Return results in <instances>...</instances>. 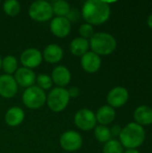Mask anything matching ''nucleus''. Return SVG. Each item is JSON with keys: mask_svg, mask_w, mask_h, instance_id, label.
Segmentation results:
<instances>
[{"mask_svg": "<svg viewBox=\"0 0 152 153\" xmlns=\"http://www.w3.org/2000/svg\"><path fill=\"white\" fill-rule=\"evenodd\" d=\"M110 6L108 2L101 0H88L82 10L83 19L91 25H100L110 17Z\"/></svg>", "mask_w": 152, "mask_h": 153, "instance_id": "1", "label": "nucleus"}, {"mask_svg": "<svg viewBox=\"0 0 152 153\" xmlns=\"http://www.w3.org/2000/svg\"><path fill=\"white\" fill-rule=\"evenodd\" d=\"M120 143L128 150L141 146L145 139V131L137 123H130L120 133Z\"/></svg>", "mask_w": 152, "mask_h": 153, "instance_id": "2", "label": "nucleus"}, {"mask_svg": "<svg viewBox=\"0 0 152 153\" xmlns=\"http://www.w3.org/2000/svg\"><path fill=\"white\" fill-rule=\"evenodd\" d=\"M90 48L99 56H108L116 48V39L107 32H97L90 39Z\"/></svg>", "mask_w": 152, "mask_h": 153, "instance_id": "3", "label": "nucleus"}, {"mask_svg": "<svg viewBox=\"0 0 152 153\" xmlns=\"http://www.w3.org/2000/svg\"><path fill=\"white\" fill-rule=\"evenodd\" d=\"M68 90L65 88L56 87L47 96V104L53 112H61L66 108L70 101Z\"/></svg>", "mask_w": 152, "mask_h": 153, "instance_id": "4", "label": "nucleus"}, {"mask_svg": "<svg viewBox=\"0 0 152 153\" xmlns=\"http://www.w3.org/2000/svg\"><path fill=\"white\" fill-rule=\"evenodd\" d=\"M22 102L25 107L30 109H39L44 106L47 101V96L43 90L38 86L27 88L22 96Z\"/></svg>", "mask_w": 152, "mask_h": 153, "instance_id": "5", "label": "nucleus"}, {"mask_svg": "<svg viewBox=\"0 0 152 153\" xmlns=\"http://www.w3.org/2000/svg\"><path fill=\"white\" fill-rule=\"evenodd\" d=\"M29 15L36 22H47L53 16L52 5L47 1H35L29 7Z\"/></svg>", "mask_w": 152, "mask_h": 153, "instance_id": "6", "label": "nucleus"}, {"mask_svg": "<svg viewBox=\"0 0 152 153\" xmlns=\"http://www.w3.org/2000/svg\"><path fill=\"white\" fill-rule=\"evenodd\" d=\"M59 142L61 147L69 152H73L80 150L83 143L82 135L78 132L73 130H69L62 134Z\"/></svg>", "mask_w": 152, "mask_h": 153, "instance_id": "7", "label": "nucleus"}, {"mask_svg": "<svg viewBox=\"0 0 152 153\" xmlns=\"http://www.w3.org/2000/svg\"><path fill=\"white\" fill-rule=\"evenodd\" d=\"M74 123L78 128L82 131H90L96 126V115L88 108L78 110L74 116Z\"/></svg>", "mask_w": 152, "mask_h": 153, "instance_id": "8", "label": "nucleus"}, {"mask_svg": "<svg viewBox=\"0 0 152 153\" xmlns=\"http://www.w3.org/2000/svg\"><path fill=\"white\" fill-rule=\"evenodd\" d=\"M21 63L23 67L33 69L38 67L43 60L42 53L35 48H30L25 49L20 56Z\"/></svg>", "mask_w": 152, "mask_h": 153, "instance_id": "9", "label": "nucleus"}, {"mask_svg": "<svg viewBox=\"0 0 152 153\" xmlns=\"http://www.w3.org/2000/svg\"><path fill=\"white\" fill-rule=\"evenodd\" d=\"M72 23L67 17H55L50 22V30L57 38H65L69 35Z\"/></svg>", "mask_w": 152, "mask_h": 153, "instance_id": "10", "label": "nucleus"}, {"mask_svg": "<svg viewBox=\"0 0 152 153\" xmlns=\"http://www.w3.org/2000/svg\"><path fill=\"white\" fill-rule=\"evenodd\" d=\"M129 98L128 91L124 87H116L112 89L107 97L108 106L114 108H120L124 106Z\"/></svg>", "mask_w": 152, "mask_h": 153, "instance_id": "11", "label": "nucleus"}, {"mask_svg": "<svg viewBox=\"0 0 152 153\" xmlns=\"http://www.w3.org/2000/svg\"><path fill=\"white\" fill-rule=\"evenodd\" d=\"M18 91V84L13 76L3 74L0 76V95L5 99H11Z\"/></svg>", "mask_w": 152, "mask_h": 153, "instance_id": "12", "label": "nucleus"}, {"mask_svg": "<svg viewBox=\"0 0 152 153\" xmlns=\"http://www.w3.org/2000/svg\"><path fill=\"white\" fill-rule=\"evenodd\" d=\"M81 65L85 72L94 74L98 72L101 66V58L96 53L88 51L81 57Z\"/></svg>", "mask_w": 152, "mask_h": 153, "instance_id": "13", "label": "nucleus"}, {"mask_svg": "<svg viewBox=\"0 0 152 153\" xmlns=\"http://www.w3.org/2000/svg\"><path fill=\"white\" fill-rule=\"evenodd\" d=\"M36 77L37 76L32 69L22 66L16 70L13 78L18 85L27 89L34 85L36 82Z\"/></svg>", "mask_w": 152, "mask_h": 153, "instance_id": "14", "label": "nucleus"}, {"mask_svg": "<svg viewBox=\"0 0 152 153\" xmlns=\"http://www.w3.org/2000/svg\"><path fill=\"white\" fill-rule=\"evenodd\" d=\"M51 79L58 87L65 88L71 82V73L65 66L57 65L52 71Z\"/></svg>", "mask_w": 152, "mask_h": 153, "instance_id": "15", "label": "nucleus"}, {"mask_svg": "<svg viewBox=\"0 0 152 153\" xmlns=\"http://www.w3.org/2000/svg\"><path fill=\"white\" fill-rule=\"evenodd\" d=\"M42 56L47 63L56 64L62 60L64 56V51L60 46L56 44H49L45 48Z\"/></svg>", "mask_w": 152, "mask_h": 153, "instance_id": "16", "label": "nucleus"}, {"mask_svg": "<svg viewBox=\"0 0 152 153\" xmlns=\"http://www.w3.org/2000/svg\"><path fill=\"white\" fill-rule=\"evenodd\" d=\"M24 117L25 113L22 108L19 107H12L6 111L4 120L9 126H18L23 122Z\"/></svg>", "mask_w": 152, "mask_h": 153, "instance_id": "17", "label": "nucleus"}, {"mask_svg": "<svg viewBox=\"0 0 152 153\" xmlns=\"http://www.w3.org/2000/svg\"><path fill=\"white\" fill-rule=\"evenodd\" d=\"M95 115L97 122H99L101 126H106L114 121L116 117V111L112 107L105 105L100 107Z\"/></svg>", "mask_w": 152, "mask_h": 153, "instance_id": "18", "label": "nucleus"}, {"mask_svg": "<svg viewBox=\"0 0 152 153\" xmlns=\"http://www.w3.org/2000/svg\"><path fill=\"white\" fill-rule=\"evenodd\" d=\"M90 48V41L82 37L73 39L70 43V51L76 56H82Z\"/></svg>", "mask_w": 152, "mask_h": 153, "instance_id": "19", "label": "nucleus"}, {"mask_svg": "<svg viewBox=\"0 0 152 153\" xmlns=\"http://www.w3.org/2000/svg\"><path fill=\"white\" fill-rule=\"evenodd\" d=\"M134 118L140 126L152 124V108L149 106H140L134 111Z\"/></svg>", "mask_w": 152, "mask_h": 153, "instance_id": "20", "label": "nucleus"}, {"mask_svg": "<svg viewBox=\"0 0 152 153\" xmlns=\"http://www.w3.org/2000/svg\"><path fill=\"white\" fill-rule=\"evenodd\" d=\"M53 14L55 13L57 17H67L71 11V6L68 2L64 0H56L52 4Z\"/></svg>", "mask_w": 152, "mask_h": 153, "instance_id": "21", "label": "nucleus"}, {"mask_svg": "<svg viewBox=\"0 0 152 153\" xmlns=\"http://www.w3.org/2000/svg\"><path fill=\"white\" fill-rule=\"evenodd\" d=\"M2 68L5 72V74L12 75L18 69L17 59L13 56H6L2 59Z\"/></svg>", "mask_w": 152, "mask_h": 153, "instance_id": "22", "label": "nucleus"}, {"mask_svg": "<svg viewBox=\"0 0 152 153\" xmlns=\"http://www.w3.org/2000/svg\"><path fill=\"white\" fill-rule=\"evenodd\" d=\"M4 13L11 17L16 16L21 11V4L16 0H6L3 4Z\"/></svg>", "mask_w": 152, "mask_h": 153, "instance_id": "23", "label": "nucleus"}, {"mask_svg": "<svg viewBox=\"0 0 152 153\" xmlns=\"http://www.w3.org/2000/svg\"><path fill=\"white\" fill-rule=\"evenodd\" d=\"M94 134L96 139L99 142V143H106L107 142H108L111 138V133H110V129H108L107 126H99L95 127L94 130Z\"/></svg>", "mask_w": 152, "mask_h": 153, "instance_id": "24", "label": "nucleus"}, {"mask_svg": "<svg viewBox=\"0 0 152 153\" xmlns=\"http://www.w3.org/2000/svg\"><path fill=\"white\" fill-rule=\"evenodd\" d=\"M103 153H123V146L117 140H109L104 145Z\"/></svg>", "mask_w": 152, "mask_h": 153, "instance_id": "25", "label": "nucleus"}, {"mask_svg": "<svg viewBox=\"0 0 152 153\" xmlns=\"http://www.w3.org/2000/svg\"><path fill=\"white\" fill-rule=\"evenodd\" d=\"M36 82L38 84V87H39L41 90H48L51 88L53 82L49 75L45 74H40L36 77Z\"/></svg>", "mask_w": 152, "mask_h": 153, "instance_id": "26", "label": "nucleus"}, {"mask_svg": "<svg viewBox=\"0 0 152 153\" xmlns=\"http://www.w3.org/2000/svg\"><path fill=\"white\" fill-rule=\"evenodd\" d=\"M79 33L82 38L83 39H90L94 35V29L93 26L90 23H82L79 28Z\"/></svg>", "mask_w": 152, "mask_h": 153, "instance_id": "27", "label": "nucleus"}, {"mask_svg": "<svg viewBox=\"0 0 152 153\" xmlns=\"http://www.w3.org/2000/svg\"><path fill=\"white\" fill-rule=\"evenodd\" d=\"M68 93L70 95V98H75L79 95L80 91L77 87H72L68 90Z\"/></svg>", "mask_w": 152, "mask_h": 153, "instance_id": "28", "label": "nucleus"}, {"mask_svg": "<svg viewBox=\"0 0 152 153\" xmlns=\"http://www.w3.org/2000/svg\"><path fill=\"white\" fill-rule=\"evenodd\" d=\"M121 131H122V128H121L119 126L116 125V126H114L111 128V130H110V133H111V135L117 136V135H120V133H121Z\"/></svg>", "mask_w": 152, "mask_h": 153, "instance_id": "29", "label": "nucleus"}, {"mask_svg": "<svg viewBox=\"0 0 152 153\" xmlns=\"http://www.w3.org/2000/svg\"><path fill=\"white\" fill-rule=\"evenodd\" d=\"M148 25L152 29V14H151L148 18Z\"/></svg>", "mask_w": 152, "mask_h": 153, "instance_id": "30", "label": "nucleus"}, {"mask_svg": "<svg viewBox=\"0 0 152 153\" xmlns=\"http://www.w3.org/2000/svg\"><path fill=\"white\" fill-rule=\"evenodd\" d=\"M124 153H140L138 151H136V150H133V149H130V150H127Z\"/></svg>", "mask_w": 152, "mask_h": 153, "instance_id": "31", "label": "nucleus"}, {"mask_svg": "<svg viewBox=\"0 0 152 153\" xmlns=\"http://www.w3.org/2000/svg\"><path fill=\"white\" fill-rule=\"evenodd\" d=\"M1 68H2V58L0 56V70H1Z\"/></svg>", "mask_w": 152, "mask_h": 153, "instance_id": "32", "label": "nucleus"}]
</instances>
